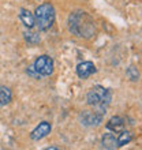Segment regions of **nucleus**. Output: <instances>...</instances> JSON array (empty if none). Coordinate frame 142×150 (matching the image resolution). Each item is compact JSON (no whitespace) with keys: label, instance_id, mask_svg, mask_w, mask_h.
Listing matches in <instances>:
<instances>
[{"label":"nucleus","instance_id":"4468645a","mask_svg":"<svg viewBox=\"0 0 142 150\" xmlns=\"http://www.w3.org/2000/svg\"><path fill=\"white\" fill-rule=\"evenodd\" d=\"M25 38L30 44H37L40 41L38 34H36V33H25Z\"/></svg>","mask_w":142,"mask_h":150},{"label":"nucleus","instance_id":"9b49d317","mask_svg":"<svg viewBox=\"0 0 142 150\" xmlns=\"http://www.w3.org/2000/svg\"><path fill=\"white\" fill-rule=\"evenodd\" d=\"M131 139H133L131 132L122 130V131H120V134H119V137H116V143H118V147H122V146H124V145H127V143H130Z\"/></svg>","mask_w":142,"mask_h":150},{"label":"nucleus","instance_id":"f8f14e48","mask_svg":"<svg viewBox=\"0 0 142 150\" xmlns=\"http://www.w3.org/2000/svg\"><path fill=\"white\" fill-rule=\"evenodd\" d=\"M103 147L104 149H115L118 147V143H116V137L114 134H105L103 137Z\"/></svg>","mask_w":142,"mask_h":150},{"label":"nucleus","instance_id":"39448f33","mask_svg":"<svg viewBox=\"0 0 142 150\" xmlns=\"http://www.w3.org/2000/svg\"><path fill=\"white\" fill-rule=\"evenodd\" d=\"M33 68H34L36 72L40 76H49L53 72V60L49 56L43 55L36 59L34 64H33Z\"/></svg>","mask_w":142,"mask_h":150},{"label":"nucleus","instance_id":"6e6552de","mask_svg":"<svg viewBox=\"0 0 142 150\" xmlns=\"http://www.w3.org/2000/svg\"><path fill=\"white\" fill-rule=\"evenodd\" d=\"M107 128L112 132H120L122 130H124V120L120 116H114L111 117L107 123Z\"/></svg>","mask_w":142,"mask_h":150},{"label":"nucleus","instance_id":"f03ea898","mask_svg":"<svg viewBox=\"0 0 142 150\" xmlns=\"http://www.w3.org/2000/svg\"><path fill=\"white\" fill-rule=\"evenodd\" d=\"M36 25L38 26L41 32H47L52 28L55 22V8L51 3H43L36 8L34 12Z\"/></svg>","mask_w":142,"mask_h":150},{"label":"nucleus","instance_id":"423d86ee","mask_svg":"<svg viewBox=\"0 0 142 150\" xmlns=\"http://www.w3.org/2000/svg\"><path fill=\"white\" fill-rule=\"evenodd\" d=\"M51 124L48 122H41L38 124V126L36 127L34 130L32 131V134H30V138L33 139V141H40V139L45 138L49 132H51Z\"/></svg>","mask_w":142,"mask_h":150},{"label":"nucleus","instance_id":"0eeeda50","mask_svg":"<svg viewBox=\"0 0 142 150\" xmlns=\"http://www.w3.org/2000/svg\"><path fill=\"white\" fill-rule=\"evenodd\" d=\"M96 72V66L92 62H83L77 67V75L81 79H86Z\"/></svg>","mask_w":142,"mask_h":150},{"label":"nucleus","instance_id":"f257e3e1","mask_svg":"<svg viewBox=\"0 0 142 150\" xmlns=\"http://www.w3.org/2000/svg\"><path fill=\"white\" fill-rule=\"evenodd\" d=\"M68 29L72 34L81 38H92L97 32L93 18L83 11H75L71 14L68 18Z\"/></svg>","mask_w":142,"mask_h":150},{"label":"nucleus","instance_id":"20e7f679","mask_svg":"<svg viewBox=\"0 0 142 150\" xmlns=\"http://www.w3.org/2000/svg\"><path fill=\"white\" fill-rule=\"evenodd\" d=\"M105 113V109L103 108H97L96 111H83L79 115V120L86 127H97L101 124Z\"/></svg>","mask_w":142,"mask_h":150},{"label":"nucleus","instance_id":"1a4fd4ad","mask_svg":"<svg viewBox=\"0 0 142 150\" xmlns=\"http://www.w3.org/2000/svg\"><path fill=\"white\" fill-rule=\"evenodd\" d=\"M19 18H21V21H22V23H23L28 29H33L36 26L34 15H33L29 10H26V8H21Z\"/></svg>","mask_w":142,"mask_h":150},{"label":"nucleus","instance_id":"9d476101","mask_svg":"<svg viewBox=\"0 0 142 150\" xmlns=\"http://www.w3.org/2000/svg\"><path fill=\"white\" fill-rule=\"evenodd\" d=\"M12 98V94H11V90L6 86H0V105L4 107V105H7L10 104Z\"/></svg>","mask_w":142,"mask_h":150},{"label":"nucleus","instance_id":"ddd939ff","mask_svg":"<svg viewBox=\"0 0 142 150\" xmlns=\"http://www.w3.org/2000/svg\"><path fill=\"white\" fill-rule=\"evenodd\" d=\"M127 76H129L131 81H138L139 74H138V71H137V68H135L134 66L129 67V70H127Z\"/></svg>","mask_w":142,"mask_h":150},{"label":"nucleus","instance_id":"7ed1b4c3","mask_svg":"<svg viewBox=\"0 0 142 150\" xmlns=\"http://www.w3.org/2000/svg\"><path fill=\"white\" fill-rule=\"evenodd\" d=\"M86 100L87 104L92 105V107L107 109V107L109 105L111 100H112V93H111L109 89H105V87L97 85V86H93L89 90Z\"/></svg>","mask_w":142,"mask_h":150}]
</instances>
